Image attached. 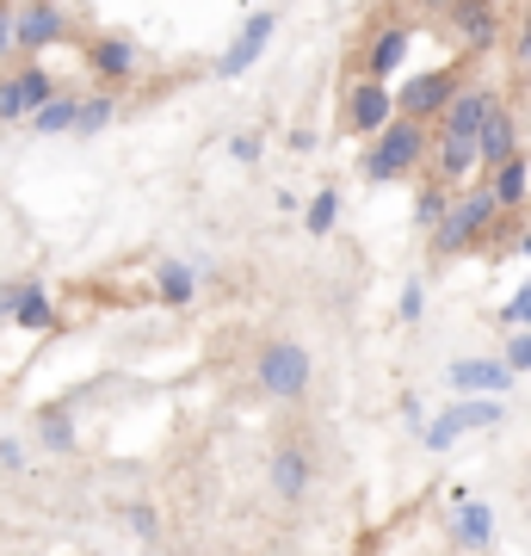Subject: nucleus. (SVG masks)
<instances>
[{
	"instance_id": "nucleus-1",
	"label": "nucleus",
	"mask_w": 531,
	"mask_h": 556,
	"mask_svg": "<svg viewBox=\"0 0 531 556\" xmlns=\"http://www.w3.org/2000/svg\"><path fill=\"white\" fill-rule=\"evenodd\" d=\"M427 142H433V130L427 124H408V118H390L383 130H377L371 142H365V155H358V174L365 179H402L414 174L420 161H427Z\"/></svg>"
},
{
	"instance_id": "nucleus-2",
	"label": "nucleus",
	"mask_w": 531,
	"mask_h": 556,
	"mask_svg": "<svg viewBox=\"0 0 531 556\" xmlns=\"http://www.w3.org/2000/svg\"><path fill=\"white\" fill-rule=\"evenodd\" d=\"M494 217H501V211H494L489 186H464V192L445 204V217H439V229H433V254H457V248L482 241Z\"/></svg>"
},
{
	"instance_id": "nucleus-3",
	"label": "nucleus",
	"mask_w": 531,
	"mask_h": 556,
	"mask_svg": "<svg viewBox=\"0 0 531 556\" xmlns=\"http://www.w3.org/2000/svg\"><path fill=\"white\" fill-rule=\"evenodd\" d=\"M315 378V358L296 346V340H266V353H260L254 365V383L266 390L273 402H296L303 390H309Z\"/></svg>"
},
{
	"instance_id": "nucleus-4",
	"label": "nucleus",
	"mask_w": 531,
	"mask_h": 556,
	"mask_svg": "<svg viewBox=\"0 0 531 556\" xmlns=\"http://www.w3.org/2000/svg\"><path fill=\"white\" fill-rule=\"evenodd\" d=\"M464 87V68H427V75H408L402 80V93H390L395 100V118H408V124H433L445 105H452V93Z\"/></svg>"
},
{
	"instance_id": "nucleus-5",
	"label": "nucleus",
	"mask_w": 531,
	"mask_h": 556,
	"mask_svg": "<svg viewBox=\"0 0 531 556\" xmlns=\"http://www.w3.org/2000/svg\"><path fill=\"white\" fill-rule=\"evenodd\" d=\"M62 87H56V75L50 68H38V62H25V68H13V75L0 80V124H31L43 112V105L56 100Z\"/></svg>"
},
{
	"instance_id": "nucleus-6",
	"label": "nucleus",
	"mask_w": 531,
	"mask_h": 556,
	"mask_svg": "<svg viewBox=\"0 0 531 556\" xmlns=\"http://www.w3.org/2000/svg\"><path fill=\"white\" fill-rule=\"evenodd\" d=\"M494 105H501V93H494L489 80H464V87L452 93V105L439 112V130H452V137H470L476 142V130L489 124Z\"/></svg>"
},
{
	"instance_id": "nucleus-7",
	"label": "nucleus",
	"mask_w": 531,
	"mask_h": 556,
	"mask_svg": "<svg viewBox=\"0 0 531 556\" xmlns=\"http://www.w3.org/2000/svg\"><path fill=\"white\" fill-rule=\"evenodd\" d=\"M266 489H273L285 507H296V501L315 489V464H309V452L303 445H278L273 457H266Z\"/></svg>"
},
{
	"instance_id": "nucleus-8",
	"label": "nucleus",
	"mask_w": 531,
	"mask_h": 556,
	"mask_svg": "<svg viewBox=\"0 0 531 556\" xmlns=\"http://www.w3.org/2000/svg\"><path fill=\"white\" fill-rule=\"evenodd\" d=\"M62 38H68V13L62 7H13V50L38 56V50H50Z\"/></svg>"
},
{
	"instance_id": "nucleus-9",
	"label": "nucleus",
	"mask_w": 531,
	"mask_h": 556,
	"mask_svg": "<svg viewBox=\"0 0 531 556\" xmlns=\"http://www.w3.org/2000/svg\"><path fill=\"white\" fill-rule=\"evenodd\" d=\"M273 25H278V13H248V25L236 31V43H229V50L217 56V75H223V80H236L241 68H254V56L266 50V43H273Z\"/></svg>"
},
{
	"instance_id": "nucleus-10",
	"label": "nucleus",
	"mask_w": 531,
	"mask_h": 556,
	"mask_svg": "<svg viewBox=\"0 0 531 556\" xmlns=\"http://www.w3.org/2000/svg\"><path fill=\"white\" fill-rule=\"evenodd\" d=\"M452 31H457V43H464L470 56H482V50L501 43L507 13H501V7H452Z\"/></svg>"
},
{
	"instance_id": "nucleus-11",
	"label": "nucleus",
	"mask_w": 531,
	"mask_h": 556,
	"mask_svg": "<svg viewBox=\"0 0 531 556\" xmlns=\"http://www.w3.org/2000/svg\"><path fill=\"white\" fill-rule=\"evenodd\" d=\"M390 118H395L390 87H377V80H358L353 93H346V124H353L358 137H377V130H383Z\"/></svg>"
},
{
	"instance_id": "nucleus-12",
	"label": "nucleus",
	"mask_w": 531,
	"mask_h": 556,
	"mask_svg": "<svg viewBox=\"0 0 531 556\" xmlns=\"http://www.w3.org/2000/svg\"><path fill=\"white\" fill-rule=\"evenodd\" d=\"M489 199H494V211H519V204H531V161H526V149L507 155L501 167H489Z\"/></svg>"
},
{
	"instance_id": "nucleus-13",
	"label": "nucleus",
	"mask_w": 531,
	"mask_h": 556,
	"mask_svg": "<svg viewBox=\"0 0 531 556\" xmlns=\"http://www.w3.org/2000/svg\"><path fill=\"white\" fill-rule=\"evenodd\" d=\"M0 316H13L20 328H31V334H38V328H50V321H56V309H50V291H43L38 278H25V285H13V291L0 298Z\"/></svg>"
},
{
	"instance_id": "nucleus-14",
	"label": "nucleus",
	"mask_w": 531,
	"mask_h": 556,
	"mask_svg": "<svg viewBox=\"0 0 531 556\" xmlns=\"http://www.w3.org/2000/svg\"><path fill=\"white\" fill-rule=\"evenodd\" d=\"M427 155H433L439 167V186H457V179H470L482 161H476V142L470 137H452V130H439L433 142H427Z\"/></svg>"
},
{
	"instance_id": "nucleus-15",
	"label": "nucleus",
	"mask_w": 531,
	"mask_h": 556,
	"mask_svg": "<svg viewBox=\"0 0 531 556\" xmlns=\"http://www.w3.org/2000/svg\"><path fill=\"white\" fill-rule=\"evenodd\" d=\"M507 155H519V124H513L507 105H494L489 124L476 130V161H482V167H501Z\"/></svg>"
},
{
	"instance_id": "nucleus-16",
	"label": "nucleus",
	"mask_w": 531,
	"mask_h": 556,
	"mask_svg": "<svg viewBox=\"0 0 531 556\" xmlns=\"http://www.w3.org/2000/svg\"><path fill=\"white\" fill-rule=\"evenodd\" d=\"M452 390H476L482 402H494L501 390H513V378H507L501 358H457L452 365Z\"/></svg>"
},
{
	"instance_id": "nucleus-17",
	"label": "nucleus",
	"mask_w": 531,
	"mask_h": 556,
	"mask_svg": "<svg viewBox=\"0 0 531 556\" xmlns=\"http://www.w3.org/2000/svg\"><path fill=\"white\" fill-rule=\"evenodd\" d=\"M87 56L105 80H130L137 75V38H124V31H105V38L87 43Z\"/></svg>"
},
{
	"instance_id": "nucleus-18",
	"label": "nucleus",
	"mask_w": 531,
	"mask_h": 556,
	"mask_svg": "<svg viewBox=\"0 0 531 556\" xmlns=\"http://www.w3.org/2000/svg\"><path fill=\"white\" fill-rule=\"evenodd\" d=\"M408 25H383V31H377V38H371V56H365V68H371V80H377V87H383V80H390L395 75V68H402V62H408Z\"/></svg>"
},
{
	"instance_id": "nucleus-19",
	"label": "nucleus",
	"mask_w": 531,
	"mask_h": 556,
	"mask_svg": "<svg viewBox=\"0 0 531 556\" xmlns=\"http://www.w3.org/2000/svg\"><path fill=\"white\" fill-rule=\"evenodd\" d=\"M457 538H464V551H489L494 544V514L482 501H457Z\"/></svg>"
},
{
	"instance_id": "nucleus-20",
	"label": "nucleus",
	"mask_w": 531,
	"mask_h": 556,
	"mask_svg": "<svg viewBox=\"0 0 531 556\" xmlns=\"http://www.w3.org/2000/svg\"><path fill=\"white\" fill-rule=\"evenodd\" d=\"M192 291H198V278H192V266H186V260H161L155 266V298L161 303H192Z\"/></svg>"
},
{
	"instance_id": "nucleus-21",
	"label": "nucleus",
	"mask_w": 531,
	"mask_h": 556,
	"mask_svg": "<svg viewBox=\"0 0 531 556\" xmlns=\"http://www.w3.org/2000/svg\"><path fill=\"white\" fill-rule=\"evenodd\" d=\"M38 439H43V452H75V415H68V402H50L38 415Z\"/></svg>"
},
{
	"instance_id": "nucleus-22",
	"label": "nucleus",
	"mask_w": 531,
	"mask_h": 556,
	"mask_svg": "<svg viewBox=\"0 0 531 556\" xmlns=\"http://www.w3.org/2000/svg\"><path fill=\"white\" fill-rule=\"evenodd\" d=\"M75 105H80V93H56V100L31 118V130H38V137H62V130H75Z\"/></svg>"
},
{
	"instance_id": "nucleus-23",
	"label": "nucleus",
	"mask_w": 531,
	"mask_h": 556,
	"mask_svg": "<svg viewBox=\"0 0 531 556\" xmlns=\"http://www.w3.org/2000/svg\"><path fill=\"white\" fill-rule=\"evenodd\" d=\"M112 112H118V100L112 93H93V100L75 105V137H99L105 124H112Z\"/></svg>"
},
{
	"instance_id": "nucleus-24",
	"label": "nucleus",
	"mask_w": 531,
	"mask_h": 556,
	"mask_svg": "<svg viewBox=\"0 0 531 556\" xmlns=\"http://www.w3.org/2000/svg\"><path fill=\"white\" fill-rule=\"evenodd\" d=\"M334 217H340V192H328V186H321V192L309 199V211H303V223H309V236H328V229H334Z\"/></svg>"
},
{
	"instance_id": "nucleus-25",
	"label": "nucleus",
	"mask_w": 531,
	"mask_h": 556,
	"mask_svg": "<svg viewBox=\"0 0 531 556\" xmlns=\"http://www.w3.org/2000/svg\"><path fill=\"white\" fill-rule=\"evenodd\" d=\"M457 433H476V427H501V402H457Z\"/></svg>"
},
{
	"instance_id": "nucleus-26",
	"label": "nucleus",
	"mask_w": 531,
	"mask_h": 556,
	"mask_svg": "<svg viewBox=\"0 0 531 556\" xmlns=\"http://www.w3.org/2000/svg\"><path fill=\"white\" fill-rule=\"evenodd\" d=\"M445 204H452V192H445V186H427V192L414 199V217L427 223V229H439V217H445Z\"/></svg>"
},
{
	"instance_id": "nucleus-27",
	"label": "nucleus",
	"mask_w": 531,
	"mask_h": 556,
	"mask_svg": "<svg viewBox=\"0 0 531 556\" xmlns=\"http://www.w3.org/2000/svg\"><path fill=\"white\" fill-rule=\"evenodd\" d=\"M501 328H513V334H526L531 328V285H519V298L501 303Z\"/></svg>"
},
{
	"instance_id": "nucleus-28",
	"label": "nucleus",
	"mask_w": 531,
	"mask_h": 556,
	"mask_svg": "<svg viewBox=\"0 0 531 556\" xmlns=\"http://www.w3.org/2000/svg\"><path fill=\"white\" fill-rule=\"evenodd\" d=\"M501 365H507V378L531 371V328H526V334H513V340H507V358H501Z\"/></svg>"
},
{
	"instance_id": "nucleus-29",
	"label": "nucleus",
	"mask_w": 531,
	"mask_h": 556,
	"mask_svg": "<svg viewBox=\"0 0 531 556\" xmlns=\"http://www.w3.org/2000/svg\"><path fill=\"white\" fill-rule=\"evenodd\" d=\"M445 445H457V415H452V408L427 427V452H445Z\"/></svg>"
},
{
	"instance_id": "nucleus-30",
	"label": "nucleus",
	"mask_w": 531,
	"mask_h": 556,
	"mask_svg": "<svg viewBox=\"0 0 531 556\" xmlns=\"http://www.w3.org/2000/svg\"><path fill=\"white\" fill-rule=\"evenodd\" d=\"M420 316H427V285L414 278L408 291H402V321H420Z\"/></svg>"
},
{
	"instance_id": "nucleus-31",
	"label": "nucleus",
	"mask_w": 531,
	"mask_h": 556,
	"mask_svg": "<svg viewBox=\"0 0 531 556\" xmlns=\"http://www.w3.org/2000/svg\"><path fill=\"white\" fill-rule=\"evenodd\" d=\"M13 56V7H0V62Z\"/></svg>"
},
{
	"instance_id": "nucleus-32",
	"label": "nucleus",
	"mask_w": 531,
	"mask_h": 556,
	"mask_svg": "<svg viewBox=\"0 0 531 556\" xmlns=\"http://www.w3.org/2000/svg\"><path fill=\"white\" fill-rule=\"evenodd\" d=\"M513 56H519V68H531V13H526V25H519V43H513Z\"/></svg>"
},
{
	"instance_id": "nucleus-33",
	"label": "nucleus",
	"mask_w": 531,
	"mask_h": 556,
	"mask_svg": "<svg viewBox=\"0 0 531 556\" xmlns=\"http://www.w3.org/2000/svg\"><path fill=\"white\" fill-rule=\"evenodd\" d=\"M229 155H236V161H260V137H236V142H229Z\"/></svg>"
},
{
	"instance_id": "nucleus-34",
	"label": "nucleus",
	"mask_w": 531,
	"mask_h": 556,
	"mask_svg": "<svg viewBox=\"0 0 531 556\" xmlns=\"http://www.w3.org/2000/svg\"><path fill=\"white\" fill-rule=\"evenodd\" d=\"M130 526H137L142 538H155V514H149V507H130Z\"/></svg>"
},
{
	"instance_id": "nucleus-35",
	"label": "nucleus",
	"mask_w": 531,
	"mask_h": 556,
	"mask_svg": "<svg viewBox=\"0 0 531 556\" xmlns=\"http://www.w3.org/2000/svg\"><path fill=\"white\" fill-rule=\"evenodd\" d=\"M0 464H7V470H20V464H25V452L13 445V439H0Z\"/></svg>"
},
{
	"instance_id": "nucleus-36",
	"label": "nucleus",
	"mask_w": 531,
	"mask_h": 556,
	"mask_svg": "<svg viewBox=\"0 0 531 556\" xmlns=\"http://www.w3.org/2000/svg\"><path fill=\"white\" fill-rule=\"evenodd\" d=\"M519 248H526V254H531V236H526V241H519Z\"/></svg>"
},
{
	"instance_id": "nucleus-37",
	"label": "nucleus",
	"mask_w": 531,
	"mask_h": 556,
	"mask_svg": "<svg viewBox=\"0 0 531 556\" xmlns=\"http://www.w3.org/2000/svg\"><path fill=\"white\" fill-rule=\"evenodd\" d=\"M526 161H531V155H526Z\"/></svg>"
}]
</instances>
